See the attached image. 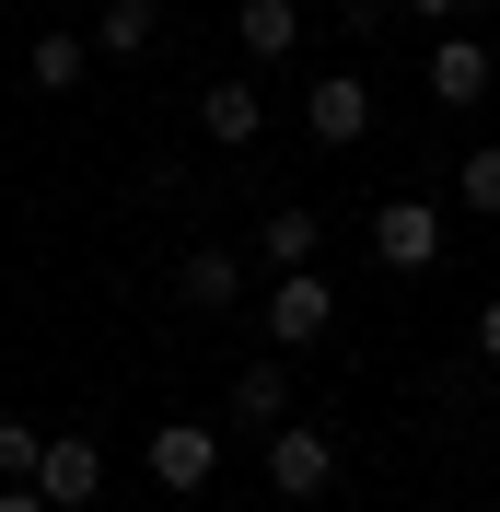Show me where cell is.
Here are the masks:
<instances>
[{
	"label": "cell",
	"mask_w": 500,
	"mask_h": 512,
	"mask_svg": "<svg viewBox=\"0 0 500 512\" xmlns=\"http://www.w3.org/2000/svg\"><path fill=\"white\" fill-rule=\"evenodd\" d=\"M256 326H268V350H314V338L338 326V280H326V268H268Z\"/></svg>",
	"instance_id": "obj_1"
},
{
	"label": "cell",
	"mask_w": 500,
	"mask_h": 512,
	"mask_svg": "<svg viewBox=\"0 0 500 512\" xmlns=\"http://www.w3.org/2000/svg\"><path fill=\"white\" fill-rule=\"evenodd\" d=\"M256 466H268V489H280V501H326V489H338V431L280 419V431L256 443Z\"/></svg>",
	"instance_id": "obj_2"
},
{
	"label": "cell",
	"mask_w": 500,
	"mask_h": 512,
	"mask_svg": "<svg viewBox=\"0 0 500 512\" xmlns=\"http://www.w3.org/2000/svg\"><path fill=\"white\" fill-rule=\"evenodd\" d=\"M361 233H373V268H396V280H431L442 268V198H384Z\"/></svg>",
	"instance_id": "obj_3"
},
{
	"label": "cell",
	"mask_w": 500,
	"mask_h": 512,
	"mask_svg": "<svg viewBox=\"0 0 500 512\" xmlns=\"http://www.w3.org/2000/svg\"><path fill=\"white\" fill-rule=\"evenodd\" d=\"M221 443H233V431H221V419H163L152 443H140V466H152V489H210L221 478Z\"/></svg>",
	"instance_id": "obj_4"
},
{
	"label": "cell",
	"mask_w": 500,
	"mask_h": 512,
	"mask_svg": "<svg viewBox=\"0 0 500 512\" xmlns=\"http://www.w3.org/2000/svg\"><path fill=\"white\" fill-rule=\"evenodd\" d=\"M361 128H373V82H361V70H326V82L303 94V140L314 152H349Z\"/></svg>",
	"instance_id": "obj_5"
},
{
	"label": "cell",
	"mask_w": 500,
	"mask_h": 512,
	"mask_svg": "<svg viewBox=\"0 0 500 512\" xmlns=\"http://www.w3.org/2000/svg\"><path fill=\"white\" fill-rule=\"evenodd\" d=\"M280 419H291V373H280V350H268V361H245V373L221 384V431H245V443H268Z\"/></svg>",
	"instance_id": "obj_6"
},
{
	"label": "cell",
	"mask_w": 500,
	"mask_h": 512,
	"mask_svg": "<svg viewBox=\"0 0 500 512\" xmlns=\"http://www.w3.org/2000/svg\"><path fill=\"white\" fill-rule=\"evenodd\" d=\"M35 489H47L59 512H94V501H105V443H94V431H47V466H35Z\"/></svg>",
	"instance_id": "obj_7"
},
{
	"label": "cell",
	"mask_w": 500,
	"mask_h": 512,
	"mask_svg": "<svg viewBox=\"0 0 500 512\" xmlns=\"http://www.w3.org/2000/svg\"><path fill=\"white\" fill-rule=\"evenodd\" d=\"M256 128H268V94H256V70H221L210 94H198V140H210V152H245Z\"/></svg>",
	"instance_id": "obj_8"
},
{
	"label": "cell",
	"mask_w": 500,
	"mask_h": 512,
	"mask_svg": "<svg viewBox=\"0 0 500 512\" xmlns=\"http://www.w3.org/2000/svg\"><path fill=\"white\" fill-rule=\"evenodd\" d=\"M489 94H500V59L454 24V35L431 47V105H454V117H466V105H489Z\"/></svg>",
	"instance_id": "obj_9"
},
{
	"label": "cell",
	"mask_w": 500,
	"mask_h": 512,
	"mask_svg": "<svg viewBox=\"0 0 500 512\" xmlns=\"http://www.w3.org/2000/svg\"><path fill=\"white\" fill-rule=\"evenodd\" d=\"M303 47V0H233V59L245 70H280Z\"/></svg>",
	"instance_id": "obj_10"
},
{
	"label": "cell",
	"mask_w": 500,
	"mask_h": 512,
	"mask_svg": "<svg viewBox=\"0 0 500 512\" xmlns=\"http://www.w3.org/2000/svg\"><path fill=\"white\" fill-rule=\"evenodd\" d=\"M175 303H187V315H233V303H245V256L233 245H187L175 256Z\"/></svg>",
	"instance_id": "obj_11"
},
{
	"label": "cell",
	"mask_w": 500,
	"mask_h": 512,
	"mask_svg": "<svg viewBox=\"0 0 500 512\" xmlns=\"http://www.w3.org/2000/svg\"><path fill=\"white\" fill-rule=\"evenodd\" d=\"M163 47V0H94V59H152Z\"/></svg>",
	"instance_id": "obj_12"
},
{
	"label": "cell",
	"mask_w": 500,
	"mask_h": 512,
	"mask_svg": "<svg viewBox=\"0 0 500 512\" xmlns=\"http://www.w3.org/2000/svg\"><path fill=\"white\" fill-rule=\"evenodd\" d=\"M82 70H94V35H82V24H47V35L24 47V82H35V94H70Z\"/></svg>",
	"instance_id": "obj_13"
},
{
	"label": "cell",
	"mask_w": 500,
	"mask_h": 512,
	"mask_svg": "<svg viewBox=\"0 0 500 512\" xmlns=\"http://www.w3.org/2000/svg\"><path fill=\"white\" fill-rule=\"evenodd\" d=\"M314 245H326V222H314V210H268V222H256V256H268V268H314Z\"/></svg>",
	"instance_id": "obj_14"
},
{
	"label": "cell",
	"mask_w": 500,
	"mask_h": 512,
	"mask_svg": "<svg viewBox=\"0 0 500 512\" xmlns=\"http://www.w3.org/2000/svg\"><path fill=\"white\" fill-rule=\"evenodd\" d=\"M454 210H466V222H500V140H477V152H466V175H454Z\"/></svg>",
	"instance_id": "obj_15"
},
{
	"label": "cell",
	"mask_w": 500,
	"mask_h": 512,
	"mask_svg": "<svg viewBox=\"0 0 500 512\" xmlns=\"http://www.w3.org/2000/svg\"><path fill=\"white\" fill-rule=\"evenodd\" d=\"M35 466H47V419H12V408H0V489H24Z\"/></svg>",
	"instance_id": "obj_16"
},
{
	"label": "cell",
	"mask_w": 500,
	"mask_h": 512,
	"mask_svg": "<svg viewBox=\"0 0 500 512\" xmlns=\"http://www.w3.org/2000/svg\"><path fill=\"white\" fill-rule=\"evenodd\" d=\"M466 350H477V361H500V303H477V326H466Z\"/></svg>",
	"instance_id": "obj_17"
},
{
	"label": "cell",
	"mask_w": 500,
	"mask_h": 512,
	"mask_svg": "<svg viewBox=\"0 0 500 512\" xmlns=\"http://www.w3.org/2000/svg\"><path fill=\"white\" fill-rule=\"evenodd\" d=\"M0 512H59V501H47V489L24 478V489H0Z\"/></svg>",
	"instance_id": "obj_18"
},
{
	"label": "cell",
	"mask_w": 500,
	"mask_h": 512,
	"mask_svg": "<svg viewBox=\"0 0 500 512\" xmlns=\"http://www.w3.org/2000/svg\"><path fill=\"white\" fill-rule=\"evenodd\" d=\"M407 12H419V24H466V0H407Z\"/></svg>",
	"instance_id": "obj_19"
},
{
	"label": "cell",
	"mask_w": 500,
	"mask_h": 512,
	"mask_svg": "<svg viewBox=\"0 0 500 512\" xmlns=\"http://www.w3.org/2000/svg\"><path fill=\"white\" fill-rule=\"evenodd\" d=\"M466 12H500V0H466Z\"/></svg>",
	"instance_id": "obj_20"
}]
</instances>
